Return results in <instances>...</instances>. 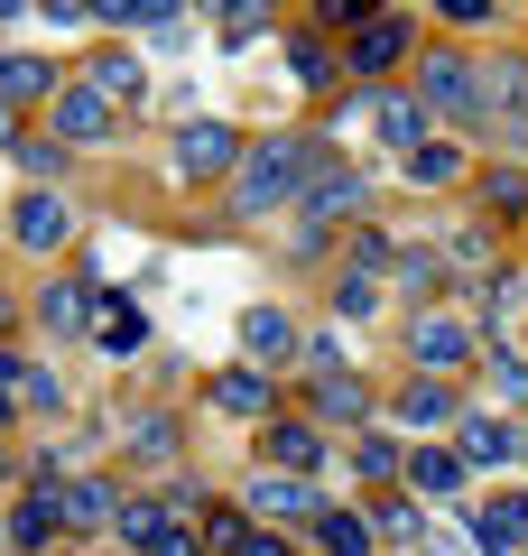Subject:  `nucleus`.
<instances>
[{"instance_id":"30","label":"nucleus","mask_w":528,"mask_h":556,"mask_svg":"<svg viewBox=\"0 0 528 556\" xmlns=\"http://www.w3.org/2000/svg\"><path fill=\"white\" fill-rule=\"evenodd\" d=\"M47 325H65V334H75V325H84V288H47Z\"/></svg>"},{"instance_id":"26","label":"nucleus","mask_w":528,"mask_h":556,"mask_svg":"<svg viewBox=\"0 0 528 556\" xmlns=\"http://www.w3.org/2000/svg\"><path fill=\"white\" fill-rule=\"evenodd\" d=\"M288 65H297V84H325V75H334V47H315V38H288Z\"/></svg>"},{"instance_id":"31","label":"nucleus","mask_w":528,"mask_h":556,"mask_svg":"<svg viewBox=\"0 0 528 556\" xmlns=\"http://www.w3.org/2000/svg\"><path fill=\"white\" fill-rule=\"evenodd\" d=\"M20 399H28V408H38V417H56V408H65V390H56V380H47V371H28V390H20Z\"/></svg>"},{"instance_id":"10","label":"nucleus","mask_w":528,"mask_h":556,"mask_svg":"<svg viewBox=\"0 0 528 556\" xmlns=\"http://www.w3.org/2000/svg\"><path fill=\"white\" fill-rule=\"evenodd\" d=\"M241 501H251L260 519H315V482H306V473H278V464H269Z\"/></svg>"},{"instance_id":"25","label":"nucleus","mask_w":528,"mask_h":556,"mask_svg":"<svg viewBox=\"0 0 528 556\" xmlns=\"http://www.w3.org/2000/svg\"><path fill=\"white\" fill-rule=\"evenodd\" d=\"M399 417H408V427H445V417H454V399L436 390V380H417V390L399 399Z\"/></svg>"},{"instance_id":"13","label":"nucleus","mask_w":528,"mask_h":556,"mask_svg":"<svg viewBox=\"0 0 528 556\" xmlns=\"http://www.w3.org/2000/svg\"><path fill=\"white\" fill-rule=\"evenodd\" d=\"M56 501H65V529H102V519H121V510H112V501H121L112 482H65Z\"/></svg>"},{"instance_id":"21","label":"nucleus","mask_w":528,"mask_h":556,"mask_svg":"<svg viewBox=\"0 0 528 556\" xmlns=\"http://www.w3.org/2000/svg\"><path fill=\"white\" fill-rule=\"evenodd\" d=\"M102 353H112V362L139 353V316H130V298H102Z\"/></svg>"},{"instance_id":"27","label":"nucleus","mask_w":528,"mask_h":556,"mask_svg":"<svg viewBox=\"0 0 528 556\" xmlns=\"http://www.w3.org/2000/svg\"><path fill=\"white\" fill-rule=\"evenodd\" d=\"M482 204H501V214H510V204H528V177H519V167H491V177H482Z\"/></svg>"},{"instance_id":"5","label":"nucleus","mask_w":528,"mask_h":556,"mask_svg":"<svg viewBox=\"0 0 528 556\" xmlns=\"http://www.w3.org/2000/svg\"><path fill=\"white\" fill-rule=\"evenodd\" d=\"M362 121H372V139H380V149H399V159L427 139V102H417V93H372V102H362Z\"/></svg>"},{"instance_id":"2","label":"nucleus","mask_w":528,"mask_h":556,"mask_svg":"<svg viewBox=\"0 0 528 556\" xmlns=\"http://www.w3.org/2000/svg\"><path fill=\"white\" fill-rule=\"evenodd\" d=\"M417 102L445 112V121H482V84H473L464 56H427V65H417Z\"/></svg>"},{"instance_id":"11","label":"nucleus","mask_w":528,"mask_h":556,"mask_svg":"<svg viewBox=\"0 0 528 556\" xmlns=\"http://www.w3.org/2000/svg\"><path fill=\"white\" fill-rule=\"evenodd\" d=\"M65 232H75V214H65V195H47V186H28V195H20V241H28V251H56Z\"/></svg>"},{"instance_id":"19","label":"nucleus","mask_w":528,"mask_h":556,"mask_svg":"<svg viewBox=\"0 0 528 556\" xmlns=\"http://www.w3.org/2000/svg\"><path fill=\"white\" fill-rule=\"evenodd\" d=\"M214 408L260 417V408H269V380H260V371H223V380H214Z\"/></svg>"},{"instance_id":"34","label":"nucleus","mask_w":528,"mask_h":556,"mask_svg":"<svg viewBox=\"0 0 528 556\" xmlns=\"http://www.w3.org/2000/svg\"><path fill=\"white\" fill-rule=\"evenodd\" d=\"M28 390V371H20V353H0V417H10V399Z\"/></svg>"},{"instance_id":"16","label":"nucleus","mask_w":528,"mask_h":556,"mask_svg":"<svg viewBox=\"0 0 528 556\" xmlns=\"http://www.w3.org/2000/svg\"><path fill=\"white\" fill-rule=\"evenodd\" d=\"M510 445H519V427H491V417H464V445H454V455H464V464H510Z\"/></svg>"},{"instance_id":"35","label":"nucleus","mask_w":528,"mask_h":556,"mask_svg":"<svg viewBox=\"0 0 528 556\" xmlns=\"http://www.w3.org/2000/svg\"><path fill=\"white\" fill-rule=\"evenodd\" d=\"M38 10H47V20H56V28H75V20H93V0H38Z\"/></svg>"},{"instance_id":"39","label":"nucleus","mask_w":528,"mask_h":556,"mask_svg":"<svg viewBox=\"0 0 528 556\" xmlns=\"http://www.w3.org/2000/svg\"><path fill=\"white\" fill-rule=\"evenodd\" d=\"M427 556H464V538H436V529H427Z\"/></svg>"},{"instance_id":"33","label":"nucleus","mask_w":528,"mask_h":556,"mask_svg":"<svg viewBox=\"0 0 528 556\" xmlns=\"http://www.w3.org/2000/svg\"><path fill=\"white\" fill-rule=\"evenodd\" d=\"M325 20L334 28H362V20H380V10H372V0H325Z\"/></svg>"},{"instance_id":"12","label":"nucleus","mask_w":528,"mask_h":556,"mask_svg":"<svg viewBox=\"0 0 528 556\" xmlns=\"http://www.w3.org/2000/svg\"><path fill=\"white\" fill-rule=\"evenodd\" d=\"M408 482H417L427 501H454V492H464V455H445V445H427V455H408Z\"/></svg>"},{"instance_id":"29","label":"nucleus","mask_w":528,"mask_h":556,"mask_svg":"<svg viewBox=\"0 0 528 556\" xmlns=\"http://www.w3.org/2000/svg\"><path fill=\"white\" fill-rule=\"evenodd\" d=\"M352 464H362V473H399V445L390 437H362V445H352Z\"/></svg>"},{"instance_id":"7","label":"nucleus","mask_w":528,"mask_h":556,"mask_svg":"<svg viewBox=\"0 0 528 556\" xmlns=\"http://www.w3.org/2000/svg\"><path fill=\"white\" fill-rule=\"evenodd\" d=\"M241 159V139L232 130H223V121H196V130H186V139H176V177H223V167H232Z\"/></svg>"},{"instance_id":"4","label":"nucleus","mask_w":528,"mask_h":556,"mask_svg":"<svg viewBox=\"0 0 528 556\" xmlns=\"http://www.w3.org/2000/svg\"><path fill=\"white\" fill-rule=\"evenodd\" d=\"M297 214H306V223L362 214V177H352V167H334V159H315V167H306V186H297Z\"/></svg>"},{"instance_id":"28","label":"nucleus","mask_w":528,"mask_h":556,"mask_svg":"<svg viewBox=\"0 0 528 556\" xmlns=\"http://www.w3.org/2000/svg\"><path fill=\"white\" fill-rule=\"evenodd\" d=\"M158 529H167V510H158V501H130V510H121V538H139V547H149Z\"/></svg>"},{"instance_id":"36","label":"nucleus","mask_w":528,"mask_h":556,"mask_svg":"<svg viewBox=\"0 0 528 556\" xmlns=\"http://www.w3.org/2000/svg\"><path fill=\"white\" fill-rule=\"evenodd\" d=\"M445 20H464V28H473V20H491V0H445Z\"/></svg>"},{"instance_id":"6","label":"nucleus","mask_w":528,"mask_h":556,"mask_svg":"<svg viewBox=\"0 0 528 556\" xmlns=\"http://www.w3.org/2000/svg\"><path fill=\"white\" fill-rule=\"evenodd\" d=\"M399 56H408V20H390V10H380V20H362V28H352V47H343L352 75H390Z\"/></svg>"},{"instance_id":"14","label":"nucleus","mask_w":528,"mask_h":556,"mask_svg":"<svg viewBox=\"0 0 528 556\" xmlns=\"http://www.w3.org/2000/svg\"><path fill=\"white\" fill-rule=\"evenodd\" d=\"M204 20H214L232 47H251L260 28H269V0H204Z\"/></svg>"},{"instance_id":"1","label":"nucleus","mask_w":528,"mask_h":556,"mask_svg":"<svg viewBox=\"0 0 528 556\" xmlns=\"http://www.w3.org/2000/svg\"><path fill=\"white\" fill-rule=\"evenodd\" d=\"M306 167H315V149H306V139L269 130V139L251 149V159H241V177H232V204H241V214H269L278 195H297V186H306Z\"/></svg>"},{"instance_id":"20","label":"nucleus","mask_w":528,"mask_h":556,"mask_svg":"<svg viewBox=\"0 0 528 556\" xmlns=\"http://www.w3.org/2000/svg\"><path fill=\"white\" fill-rule=\"evenodd\" d=\"M408 177L417 186H454V177H464V149H445V139L427 149V139H417V149H408Z\"/></svg>"},{"instance_id":"24","label":"nucleus","mask_w":528,"mask_h":556,"mask_svg":"<svg viewBox=\"0 0 528 556\" xmlns=\"http://www.w3.org/2000/svg\"><path fill=\"white\" fill-rule=\"evenodd\" d=\"M269 464L278 473H315V437L306 427H269Z\"/></svg>"},{"instance_id":"22","label":"nucleus","mask_w":528,"mask_h":556,"mask_svg":"<svg viewBox=\"0 0 528 556\" xmlns=\"http://www.w3.org/2000/svg\"><path fill=\"white\" fill-rule=\"evenodd\" d=\"M315 529H325V556H372V529L352 510H315Z\"/></svg>"},{"instance_id":"9","label":"nucleus","mask_w":528,"mask_h":556,"mask_svg":"<svg viewBox=\"0 0 528 556\" xmlns=\"http://www.w3.org/2000/svg\"><path fill=\"white\" fill-rule=\"evenodd\" d=\"M473 538H482V556H519L528 547V501L519 492L482 501V510H473Z\"/></svg>"},{"instance_id":"15","label":"nucleus","mask_w":528,"mask_h":556,"mask_svg":"<svg viewBox=\"0 0 528 556\" xmlns=\"http://www.w3.org/2000/svg\"><path fill=\"white\" fill-rule=\"evenodd\" d=\"M47 84H56L47 56H10V47H0V102H28V93H47Z\"/></svg>"},{"instance_id":"8","label":"nucleus","mask_w":528,"mask_h":556,"mask_svg":"<svg viewBox=\"0 0 528 556\" xmlns=\"http://www.w3.org/2000/svg\"><path fill=\"white\" fill-rule=\"evenodd\" d=\"M112 112H121V102L102 93V84H65V93H56V130L65 139H112Z\"/></svg>"},{"instance_id":"37","label":"nucleus","mask_w":528,"mask_h":556,"mask_svg":"<svg viewBox=\"0 0 528 556\" xmlns=\"http://www.w3.org/2000/svg\"><path fill=\"white\" fill-rule=\"evenodd\" d=\"M241 556H288V538H241Z\"/></svg>"},{"instance_id":"40","label":"nucleus","mask_w":528,"mask_h":556,"mask_svg":"<svg viewBox=\"0 0 528 556\" xmlns=\"http://www.w3.org/2000/svg\"><path fill=\"white\" fill-rule=\"evenodd\" d=\"M0 20H20V0H0Z\"/></svg>"},{"instance_id":"38","label":"nucleus","mask_w":528,"mask_h":556,"mask_svg":"<svg viewBox=\"0 0 528 556\" xmlns=\"http://www.w3.org/2000/svg\"><path fill=\"white\" fill-rule=\"evenodd\" d=\"M10 139H20V102H0V149H10Z\"/></svg>"},{"instance_id":"3","label":"nucleus","mask_w":528,"mask_h":556,"mask_svg":"<svg viewBox=\"0 0 528 556\" xmlns=\"http://www.w3.org/2000/svg\"><path fill=\"white\" fill-rule=\"evenodd\" d=\"M408 353H417V371H427V380H445V371H464V362H473V325L464 316H417L408 325Z\"/></svg>"},{"instance_id":"32","label":"nucleus","mask_w":528,"mask_h":556,"mask_svg":"<svg viewBox=\"0 0 528 556\" xmlns=\"http://www.w3.org/2000/svg\"><path fill=\"white\" fill-rule=\"evenodd\" d=\"M149 556H204V538H196V529H158Z\"/></svg>"},{"instance_id":"18","label":"nucleus","mask_w":528,"mask_h":556,"mask_svg":"<svg viewBox=\"0 0 528 556\" xmlns=\"http://www.w3.org/2000/svg\"><path fill=\"white\" fill-rule=\"evenodd\" d=\"M93 20H112V28H176V0H93Z\"/></svg>"},{"instance_id":"17","label":"nucleus","mask_w":528,"mask_h":556,"mask_svg":"<svg viewBox=\"0 0 528 556\" xmlns=\"http://www.w3.org/2000/svg\"><path fill=\"white\" fill-rule=\"evenodd\" d=\"M241 343H251L260 362H288L297 334H288V316H278V306H251V316H241Z\"/></svg>"},{"instance_id":"23","label":"nucleus","mask_w":528,"mask_h":556,"mask_svg":"<svg viewBox=\"0 0 528 556\" xmlns=\"http://www.w3.org/2000/svg\"><path fill=\"white\" fill-rule=\"evenodd\" d=\"M93 84H102L112 102H130V93H139L149 75H139V56H130V47H112V56H93Z\"/></svg>"}]
</instances>
